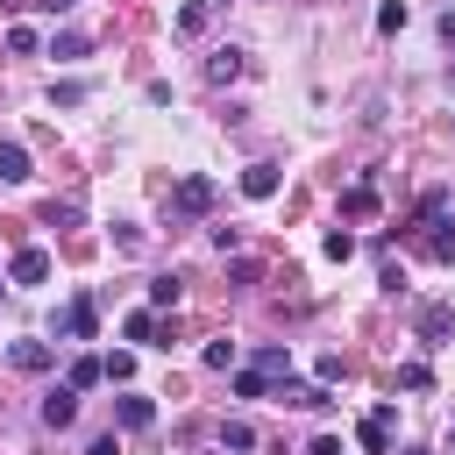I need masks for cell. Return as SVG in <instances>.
I'll return each mask as SVG.
<instances>
[{"mask_svg":"<svg viewBox=\"0 0 455 455\" xmlns=\"http://www.w3.org/2000/svg\"><path fill=\"white\" fill-rule=\"evenodd\" d=\"M220 441H228V448H256V427H249V419H228Z\"/></svg>","mask_w":455,"mask_h":455,"instance_id":"7402d4cb","label":"cell"},{"mask_svg":"<svg viewBox=\"0 0 455 455\" xmlns=\"http://www.w3.org/2000/svg\"><path fill=\"white\" fill-rule=\"evenodd\" d=\"M341 213L370 220V213H377V192H370V185H348V192H341Z\"/></svg>","mask_w":455,"mask_h":455,"instance_id":"8fae6325","label":"cell"},{"mask_svg":"<svg viewBox=\"0 0 455 455\" xmlns=\"http://www.w3.org/2000/svg\"><path fill=\"white\" fill-rule=\"evenodd\" d=\"M405 455H419V448H405Z\"/></svg>","mask_w":455,"mask_h":455,"instance_id":"1f68e13d","label":"cell"},{"mask_svg":"<svg viewBox=\"0 0 455 455\" xmlns=\"http://www.w3.org/2000/svg\"><path fill=\"white\" fill-rule=\"evenodd\" d=\"M441 36H448V43H455V7H448V14H441Z\"/></svg>","mask_w":455,"mask_h":455,"instance_id":"4dcf8cb0","label":"cell"},{"mask_svg":"<svg viewBox=\"0 0 455 455\" xmlns=\"http://www.w3.org/2000/svg\"><path fill=\"white\" fill-rule=\"evenodd\" d=\"M355 441H363L370 455H384V448H391V405H377V412H370V419L355 427Z\"/></svg>","mask_w":455,"mask_h":455,"instance_id":"52a82bcc","label":"cell"},{"mask_svg":"<svg viewBox=\"0 0 455 455\" xmlns=\"http://www.w3.org/2000/svg\"><path fill=\"white\" fill-rule=\"evenodd\" d=\"M320 249H327V256H334V263H348V256H355V235H348V228H334V235H327V242H320Z\"/></svg>","mask_w":455,"mask_h":455,"instance_id":"44dd1931","label":"cell"},{"mask_svg":"<svg viewBox=\"0 0 455 455\" xmlns=\"http://www.w3.org/2000/svg\"><path fill=\"white\" fill-rule=\"evenodd\" d=\"M100 377H107V363H100V355H78V363H71V391H92Z\"/></svg>","mask_w":455,"mask_h":455,"instance_id":"4fadbf2b","label":"cell"},{"mask_svg":"<svg viewBox=\"0 0 455 455\" xmlns=\"http://www.w3.org/2000/svg\"><path fill=\"white\" fill-rule=\"evenodd\" d=\"M448 448H455V441H448Z\"/></svg>","mask_w":455,"mask_h":455,"instance_id":"d6a6232c","label":"cell"},{"mask_svg":"<svg viewBox=\"0 0 455 455\" xmlns=\"http://www.w3.org/2000/svg\"><path fill=\"white\" fill-rule=\"evenodd\" d=\"M0 178H7V185L28 178V149H21V142H0Z\"/></svg>","mask_w":455,"mask_h":455,"instance_id":"30bf717a","label":"cell"},{"mask_svg":"<svg viewBox=\"0 0 455 455\" xmlns=\"http://www.w3.org/2000/svg\"><path fill=\"white\" fill-rule=\"evenodd\" d=\"M7 355H14V370H50V348L43 341H14Z\"/></svg>","mask_w":455,"mask_h":455,"instance_id":"7c38bea8","label":"cell"},{"mask_svg":"<svg viewBox=\"0 0 455 455\" xmlns=\"http://www.w3.org/2000/svg\"><path fill=\"white\" fill-rule=\"evenodd\" d=\"M135 377V355H107V384H128Z\"/></svg>","mask_w":455,"mask_h":455,"instance_id":"484cf974","label":"cell"},{"mask_svg":"<svg viewBox=\"0 0 455 455\" xmlns=\"http://www.w3.org/2000/svg\"><path fill=\"white\" fill-rule=\"evenodd\" d=\"M306 455H341V441H334V434H320V441H313Z\"/></svg>","mask_w":455,"mask_h":455,"instance_id":"f1b7e54d","label":"cell"},{"mask_svg":"<svg viewBox=\"0 0 455 455\" xmlns=\"http://www.w3.org/2000/svg\"><path fill=\"white\" fill-rule=\"evenodd\" d=\"M178 291H185V284H178L171 270H164V277H149V306H178Z\"/></svg>","mask_w":455,"mask_h":455,"instance_id":"2e32d148","label":"cell"},{"mask_svg":"<svg viewBox=\"0 0 455 455\" xmlns=\"http://www.w3.org/2000/svg\"><path fill=\"white\" fill-rule=\"evenodd\" d=\"M78 419V391L64 384V391H43V427H71Z\"/></svg>","mask_w":455,"mask_h":455,"instance_id":"8992f818","label":"cell"},{"mask_svg":"<svg viewBox=\"0 0 455 455\" xmlns=\"http://www.w3.org/2000/svg\"><path fill=\"white\" fill-rule=\"evenodd\" d=\"M43 220H50V228H71V220H78V206H71V199H64V206L50 199V206H43Z\"/></svg>","mask_w":455,"mask_h":455,"instance_id":"d4e9b609","label":"cell"},{"mask_svg":"<svg viewBox=\"0 0 455 455\" xmlns=\"http://www.w3.org/2000/svg\"><path fill=\"white\" fill-rule=\"evenodd\" d=\"M242 192H249V199H270V192H277V164H249V171H242Z\"/></svg>","mask_w":455,"mask_h":455,"instance_id":"ba28073f","label":"cell"},{"mask_svg":"<svg viewBox=\"0 0 455 455\" xmlns=\"http://www.w3.org/2000/svg\"><path fill=\"white\" fill-rule=\"evenodd\" d=\"M7 50H14V57H36V50H43V36H36L28 21H14V28H7Z\"/></svg>","mask_w":455,"mask_h":455,"instance_id":"5bb4252c","label":"cell"},{"mask_svg":"<svg viewBox=\"0 0 455 455\" xmlns=\"http://www.w3.org/2000/svg\"><path fill=\"white\" fill-rule=\"evenodd\" d=\"M284 398H291V405H306V412H320V405H327V384H291Z\"/></svg>","mask_w":455,"mask_h":455,"instance_id":"e0dca14e","label":"cell"},{"mask_svg":"<svg viewBox=\"0 0 455 455\" xmlns=\"http://www.w3.org/2000/svg\"><path fill=\"white\" fill-rule=\"evenodd\" d=\"M57 334H64V341H92V334H100V299L78 291V299L57 313Z\"/></svg>","mask_w":455,"mask_h":455,"instance_id":"6da1fadb","label":"cell"},{"mask_svg":"<svg viewBox=\"0 0 455 455\" xmlns=\"http://www.w3.org/2000/svg\"><path fill=\"white\" fill-rule=\"evenodd\" d=\"M412 334H419V348H441V341L455 334V313H448V306H419V313H412Z\"/></svg>","mask_w":455,"mask_h":455,"instance_id":"7a4b0ae2","label":"cell"},{"mask_svg":"<svg viewBox=\"0 0 455 455\" xmlns=\"http://www.w3.org/2000/svg\"><path fill=\"white\" fill-rule=\"evenodd\" d=\"M235 71H242V57H235V50H220V57H213V64H206V78H220V85H228V78H235Z\"/></svg>","mask_w":455,"mask_h":455,"instance_id":"603a6c76","label":"cell"},{"mask_svg":"<svg viewBox=\"0 0 455 455\" xmlns=\"http://www.w3.org/2000/svg\"><path fill=\"white\" fill-rule=\"evenodd\" d=\"M28 7H43V14H64V7H71V0H28Z\"/></svg>","mask_w":455,"mask_h":455,"instance_id":"f546056e","label":"cell"},{"mask_svg":"<svg viewBox=\"0 0 455 455\" xmlns=\"http://www.w3.org/2000/svg\"><path fill=\"white\" fill-rule=\"evenodd\" d=\"M50 57H85V36H78V28H64V36H50Z\"/></svg>","mask_w":455,"mask_h":455,"instance_id":"d6986e66","label":"cell"},{"mask_svg":"<svg viewBox=\"0 0 455 455\" xmlns=\"http://www.w3.org/2000/svg\"><path fill=\"white\" fill-rule=\"evenodd\" d=\"M7 277H14V284H43V277H50V249H14Z\"/></svg>","mask_w":455,"mask_h":455,"instance_id":"277c9868","label":"cell"},{"mask_svg":"<svg viewBox=\"0 0 455 455\" xmlns=\"http://www.w3.org/2000/svg\"><path fill=\"white\" fill-rule=\"evenodd\" d=\"M256 370H263V377H291V348L263 341V348H256Z\"/></svg>","mask_w":455,"mask_h":455,"instance_id":"9c48e42d","label":"cell"},{"mask_svg":"<svg viewBox=\"0 0 455 455\" xmlns=\"http://www.w3.org/2000/svg\"><path fill=\"white\" fill-rule=\"evenodd\" d=\"M377 28L398 36V28H405V0H384V7H377Z\"/></svg>","mask_w":455,"mask_h":455,"instance_id":"ac0fdd59","label":"cell"},{"mask_svg":"<svg viewBox=\"0 0 455 455\" xmlns=\"http://www.w3.org/2000/svg\"><path fill=\"white\" fill-rule=\"evenodd\" d=\"M85 455H121V441H114V434H100V441H92Z\"/></svg>","mask_w":455,"mask_h":455,"instance_id":"83f0119b","label":"cell"},{"mask_svg":"<svg viewBox=\"0 0 455 455\" xmlns=\"http://www.w3.org/2000/svg\"><path fill=\"white\" fill-rule=\"evenodd\" d=\"M213 199H220L213 178H185V185H178V213H213Z\"/></svg>","mask_w":455,"mask_h":455,"instance_id":"3957f363","label":"cell"},{"mask_svg":"<svg viewBox=\"0 0 455 455\" xmlns=\"http://www.w3.org/2000/svg\"><path fill=\"white\" fill-rule=\"evenodd\" d=\"M121 334H128V341H156V313H149V306H142V313H128V320H121Z\"/></svg>","mask_w":455,"mask_h":455,"instance_id":"9a60e30c","label":"cell"},{"mask_svg":"<svg viewBox=\"0 0 455 455\" xmlns=\"http://www.w3.org/2000/svg\"><path fill=\"white\" fill-rule=\"evenodd\" d=\"M85 92H92V85H85V78H57V92H50V100H57V107H78V100H85Z\"/></svg>","mask_w":455,"mask_h":455,"instance_id":"ffe728a7","label":"cell"},{"mask_svg":"<svg viewBox=\"0 0 455 455\" xmlns=\"http://www.w3.org/2000/svg\"><path fill=\"white\" fill-rule=\"evenodd\" d=\"M114 419H121V427H128V434H142V427H149V419H156V405H149V398H142V391H121V398H114Z\"/></svg>","mask_w":455,"mask_h":455,"instance_id":"5b68a950","label":"cell"},{"mask_svg":"<svg viewBox=\"0 0 455 455\" xmlns=\"http://www.w3.org/2000/svg\"><path fill=\"white\" fill-rule=\"evenodd\" d=\"M235 398H263V370H242L235 377Z\"/></svg>","mask_w":455,"mask_h":455,"instance_id":"4316f807","label":"cell"},{"mask_svg":"<svg viewBox=\"0 0 455 455\" xmlns=\"http://www.w3.org/2000/svg\"><path fill=\"white\" fill-rule=\"evenodd\" d=\"M398 384H405V391H427V384H434V377H427V363H419V355H412V363H405V370H398Z\"/></svg>","mask_w":455,"mask_h":455,"instance_id":"cb8c5ba5","label":"cell"}]
</instances>
